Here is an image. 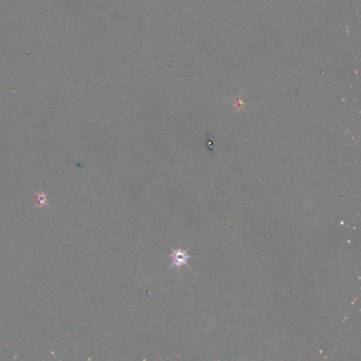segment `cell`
Returning <instances> with one entry per match:
<instances>
[{
  "label": "cell",
  "instance_id": "6da1fadb",
  "mask_svg": "<svg viewBox=\"0 0 361 361\" xmlns=\"http://www.w3.org/2000/svg\"><path fill=\"white\" fill-rule=\"evenodd\" d=\"M187 259H188L187 254L182 250H177V251H174V253H173L174 264H176V265L185 264V263L187 262Z\"/></svg>",
  "mask_w": 361,
  "mask_h": 361
}]
</instances>
